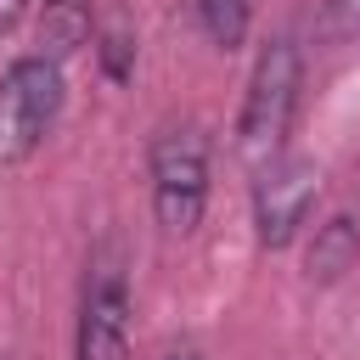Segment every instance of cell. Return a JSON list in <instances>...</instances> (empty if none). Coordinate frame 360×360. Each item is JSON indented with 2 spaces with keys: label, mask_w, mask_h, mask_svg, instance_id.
I'll list each match as a JSON object with an SVG mask.
<instances>
[{
  "label": "cell",
  "mask_w": 360,
  "mask_h": 360,
  "mask_svg": "<svg viewBox=\"0 0 360 360\" xmlns=\"http://www.w3.org/2000/svg\"><path fill=\"white\" fill-rule=\"evenodd\" d=\"M152 214L169 236H191L208 208V135L197 118H169L152 135Z\"/></svg>",
  "instance_id": "cell-1"
},
{
  "label": "cell",
  "mask_w": 360,
  "mask_h": 360,
  "mask_svg": "<svg viewBox=\"0 0 360 360\" xmlns=\"http://www.w3.org/2000/svg\"><path fill=\"white\" fill-rule=\"evenodd\" d=\"M298 79H304L298 39L292 34H276L259 51V62H253L248 101H242V118H236V146L253 163L281 158V141H287V124H292V107H298Z\"/></svg>",
  "instance_id": "cell-2"
},
{
  "label": "cell",
  "mask_w": 360,
  "mask_h": 360,
  "mask_svg": "<svg viewBox=\"0 0 360 360\" xmlns=\"http://www.w3.org/2000/svg\"><path fill=\"white\" fill-rule=\"evenodd\" d=\"M73 360H129V270H124V248L112 236L96 242L90 264H84Z\"/></svg>",
  "instance_id": "cell-3"
},
{
  "label": "cell",
  "mask_w": 360,
  "mask_h": 360,
  "mask_svg": "<svg viewBox=\"0 0 360 360\" xmlns=\"http://www.w3.org/2000/svg\"><path fill=\"white\" fill-rule=\"evenodd\" d=\"M62 112V62L34 51L17 56L0 84V163H22Z\"/></svg>",
  "instance_id": "cell-4"
},
{
  "label": "cell",
  "mask_w": 360,
  "mask_h": 360,
  "mask_svg": "<svg viewBox=\"0 0 360 360\" xmlns=\"http://www.w3.org/2000/svg\"><path fill=\"white\" fill-rule=\"evenodd\" d=\"M321 197V169L309 158H270L253 180V231H259V248H287L309 208Z\"/></svg>",
  "instance_id": "cell-5"
},
{
  "label": "cell",
  "mask_w": 360,
  "mask_h": 360,
  "mask_svg": "<svg viewBox=\"0 0 360 360\" xmlns=\"http://www.w3.org/2000/svg\"><path fill=\"white\" fill-rule=\"evenodd\" d=\"M360 259V225L349 214H332L309 242V281H338Z\"/></svg>",
  "instance_id": "cell-6"
},
{
  "label": "cell",
  "mask_w": 360,
  "mask_h": 360,
  "mask_svg": "<svg viewBox=\"0 0 360 360\" xmlns=\"http://www.w3.org/2000/svg\"><path fill=\"white\" fill-rule=\"evenodd\" d=\"M90 0H45V17H39V51L45 56H73L84 39H90Z\"/></svg>",
  "instance_id": "cell-7"
},
{
  "label": "cell",
  "mask_w": 360,
  "mask_h": 360,
  "mask_svg": "<svg viewBox=\"0 0 360 360\" xmlns=\"http://www.w3.org/2000/svg\"><path fill=\"white\" fill-rule=\"evenodd\" d=\"M197 22L219 51H236L253 22V0H197Z\"/></svg>",
  "instance_id": "cell-8"
},
{
  "label": "cell",
  "mask_w": 360,
  "mask_h": 360,
  "mask_svg": "<svg viewBox=\"0 0 360 360\" xmlns=\"http://www.w3.org/2000/svg\"><path fill=\"white\" fill-rule=\"evenodd\" d=\"M96 56H101L107 79H129V68H135V34H129L124 17H107V28L96 34Z\"/></svg>",
  "instance_id": "cell-9"
},
{
  "label": "cell",
  "mask_w": 360,
  "mask_h": 360,
  "mask_svg": "<svg viewBox=\"0 0 360 360\" xmlns=\"http://www.w3.org/2000/svg\"><path fill=\"white\" fill-rule=\"evenodd\" d=\"M321 34L326 39H360V0H326L321 6Z\"/></svg>",
  "instance_id": "cell-10"
},
{
  "label": "cell",
  "mask_w": 360,
  "mask_h": 360,
  "mask_svg": "<svg viewBox=\"0 0 360 360\" xmlns=\"http://www.w3.org/2000/svg\"><path fill=\"white\" fill-rule=\"evenodd\" d=\"M28 11V0H0V34L6 28H17V17Z\"/></svg>",
  "instance_id": "cell-11"
},
{
  "label": "cell",
  "mask_w": 360,
  "mask_h": 360,
  "mask_svg": "<svg viewBox=\"0 0 360 360\" xmlns=\"http://www.w3.org/2000/svg\"><path fill=\"white\" fill-rule=\"evenodd\" d=\"M163 360H202V349H197V343H174Z\"/></svg>",
  "instance_id": "cell-12"
}]
</instances>
